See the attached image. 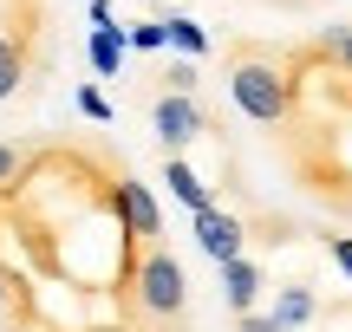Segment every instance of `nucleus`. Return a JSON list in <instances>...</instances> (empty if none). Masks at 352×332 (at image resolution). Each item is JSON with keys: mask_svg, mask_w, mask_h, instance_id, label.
<instances>
[{"mask_svg": "<svg viewBox=\"0 0 352 332\" xmlns=\"http://www.w3.org/2000/svg\"><path fill=\"white\" fill-rule=\"evenodd\" d=\"M228 98H235L241 117H254L261 130L287 124V104H294V78L280 46H254V39H235L228 46Z\"/></svg>", "mask_w": 352, "mask_h": 332, "instance_id": "nucleus-1", "label": "nucleus"}, {"mask_svg": "<svg viewBox=\"0 0 352 332\" xmlns=\"http://www.w3.org/2000/svg\"><path fill=\"white\" fill-rule=\"evenodd\" d=\"M131 332H189V281L170 241H157L138 261V287H131Z\"/></svg>", "mask_w": 352, "mask_h": 332, "instance_id": "nucleus-2", "label": "nucleus"}, {"mask_svg": "<svg viewBox=\"0 0 352 332\" xmlns=\"http://www.w3.org/2000/svg\"><path fill=\"white\" fill-rule=\"evenodd\" d=\"M144 117H151L157 143H164L170 156H183L189 143H202L215 130V111L202 104V91H164V85H157L151 98H144Z\"/></svg>", "mask_w": 352, "mask_h": 332, "instance_id": "nucleus-3", "label": "nucleus"}, {"mask_svg": "<svg viewBox=\"0 0 352 332\" xmlns=\"http://www.w3.org/2000/svg\"><path fill=\"white\" fill-rule=\"evenodd\" d=\"M52 72V33H0V104L26 98Z\"/></svg>", "mask_w": 352, "mask_h": 332, "instance_id": "nucleus-4", "label": "nucleus"}, {"mask_svg": "<svg viewBox=\"0 0 352 332\" xmlns=\"http://www.w3.org/2000/svg\"><path fill=\"white\" fill-rule=\"evenodd\" d=\"M241 241H248V222H241V215H228V209H209V215H196V248L215 261V268L241 261Z\"/></svg>", "mask_w": 352, "mask_h": 332, "instance_id": "nucleus-5", "label": "nucleus"}, {"mask_svg": "<svg viewBox=\"0 0 352 332\" xmlns=\"http://www.w3.org/2000/svg\"><path fill=\"white\" fill-rule=\"evenodd\" d=\"M118 202H124V228L138 235L144 248H157V241H164V209H157L151 182H144L138 169H131V176H124V189H118Z\"/></svg>", "mask_w": 352, "mask_h": 332, "instance_id": "nucleus-6", "label": "nucleus"}, {"mask_svg": "<svg viewBox=\"0 0 352 332\" xmlns=\"http://www.w3.org/2000/svg\"><path fill=\"white\" fill-rule=\"evenodd\" d=\"M261 287H267V274H261V261H228L222 268V300H228V313H235V320H248L254 313V300H261Z\"/></svg>", "mask_w": 352, "mask_h": 332, "instance_id": "nucleus-7", "label": "nucleus"}, {"mask_svg": "<svg viewBox=\"0 0 352 332\" xmlns=\"http://www.w3.org/2000/svg\"><path fill=\"white\" fill-rule=\"evenodd\" d=\"M280 332H300V326H314L320 320V300H314V287L307 281H294V287H280L274 294V313H267Z\"/></svg>", "mask_w": 352, "mask_h": 332, "instance_id": "nucleus-8", "label": "nucleus"}, {"mask_svg": "<svg viewBox=\"0 0 352 332\" xmlns=\"http://www.w3.org/2000/svg\"><path fill=\"white\" fill-rule=\"evenodd\" d=\"M164 182H170V189H176V195L189 202V215H209V209H222V195H215L209 182H202L196 169L183 163V156H170V163H164Z\"/></svg>", "mask_w": 352, "mask_h": 332, "instance_id": "nucleus-9", "label": "nucleus"}, {"mask_svg": "<svg viewBox=\"0 0 352 332\" xmlns=\"http://www.w3.org/2000/svg\"><path fill=\"white\" fill-rule=\"evenodd\" d=\"M91 65H98L104 78H118V65H124V33H118V26H98V33H91Z\"/></svg>", "mask_w": 352, "mask_h": 332, "instance_id": "nucleus-10", "label": "nucleus"}, {"mask_svg": "<svg viewBox=\"0 0 352 332\" xmlns=\"http://www.w3.org/2000/svg\"><path fill=\"white\" fill-rule=\"evenodd\" d=\"M314 46H320V59H327L333 72H346V78H352V26H327Z\"/></svg>", "mask_w": 352, "mask_h": 332, "instance_id": "nucleus-11", "label": "nucleus"}, {"mask_svg": "<svg viewBox=\"0 0 352 332\" xmlns=\"http://www.w3.org/2000/svg\"><path fill=\"white\" fill-rule=\"evenodd\" d=\"M26 150H33V130H26V137H0V195H7L13 176L26 169Z\"/></svg>", "mask_w": 352, "mask_h": 332, "instance_id": "nucleus-12", "label": "nucleus"}, {"mask_svg": "<svg viewBox=\"0 0 352 332\" xmlns=\"http://www.w3.org/2000/svg\"><path fill=\"white\" fill-rule=\"evenodd\" d=\"M164 33H170L176 52H189V59H202V52H209V33H202L196 20H164Z\"/></svg>", "mask_w": 352, "mask_h": 332, "instance_id": "nucleus-13", "label": "nucleus"}, {"mask_svg": "<svg viewBox=\"0 0 352 332\" xmlns=\"http://www.w3.org/2000/svg\"><path fill=\"white\" fill-rule=\"evenodd\" d=\"M78 111H85L91 124H111V98H104L98 85H78Z\"/></svg>", "mask_w": 352, "mask_h": 332, "instance_id": "nucleus-14", "label": "nucleus"}, {"mask_svg": "<svg viewBox=\"0 0 352 332\" xmlns=\"http://www.w3.org/2000/svg\"><path fill=\"white\" fill-rule=\"evenodd\" d=\"M131 46H138V52H157V46H170V33H164V26H151V20H138V26H131Z\"/></svg>", "mask_w": 352, "mask_h": 332, "instance_id": "nucleus-15", "label": "nucleus"}, {"mask_svg": "<svg viewBox=\"0 0 352 332\" xmlns=\"http://www.w3.org/2000/svg\"><path fill=\"white\" fill-rule=\"evenodd\" d=\"M320 248H327V254L340 261V274L352 281V235H320Z\"/></svg>", "mask_w": 352, "mask_h": 332, "instance_id": "nucleus-16", "label": "nucleus"}, {"mask_svg": "<svg viewBox=\"0 0 352 332\" xmlns=\"http://www.w3.org/2000/svg\"><path fill=\"white\" fill-rule=\"evenodd\" d=\"M235 332H280V326L267 320V313H248V320H235Z\"/></svg>", "mask_w": 352, "mask_h": 332, "instance_id": "nucleus-17", "label": "nucleus"}, {"mask_svg": "<svg viewBox=\"0 0 352 332\" xmlns=\"http://www.w3.org/2000/svg\"><path fill=\"white\" fill-rule=\"evenodd\" d=\"M0 320H7V281H0Z\"/></svg>", "mask_w": 352, "mask_h": 332, "instance_id": "nucleus-18", "label": "nucleus"}, {"mask_svg": "<svg viewBox=\"0 0 352 332\" xmlns=\"http://www.w3.org/2000/svg\"><path fill=\"white\" fill-rule=\"evenodd\" d=\"M91 332H131V326H91Z\"/></svg>", "mask_w": 352, "mask_h": 332, "instance_id": "nucleus-19", "label": "nucleus"}]
</instances>
